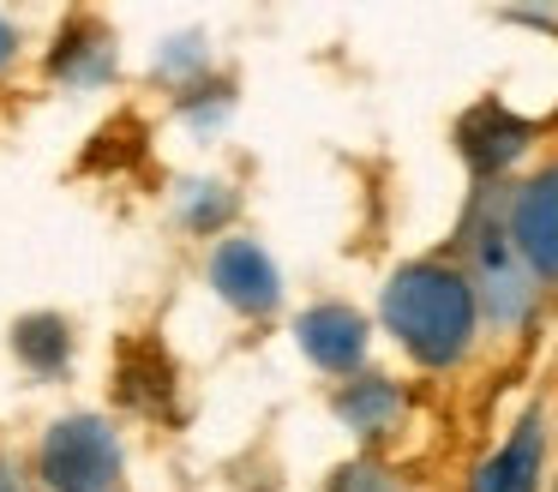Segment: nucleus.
I'll use <instances>...</instances> for the list:
<instances>
[{
  "instance_id": "nucleus-1",
  "label": "nucleus",
  "mask_w": 558,
  "mask_h": 492,
  "mask_svg": "<svg viewBox=\"0 0 558 492\" xmlns=\"http://www.w3.org/2000/svg\"><path fill=\"white\" fill-rule=\"evenodd\" d=\"M378 324L385 336L426 372H450L469 360L474 336H481V307L450 259H414L390 271L385 295H378Z\"/></svg>"
},
{
  "instance_id": "nucleus-11",
  "label": "nucleus",
  "mask_w": 558,
  "mask_h": 492,
  "mask_svg": "<svg viewBox=\"0 0 558 492\" xmlns=\"http://www.w3.org/2000/svg\"><path fill=\"white\" fill-rule=\"evenodd\" d=\"M330 492H402V487L378 463H349L337 480H330Z\"/></svg>"
},
{
  "instance_id": "nucleus-7",
  "label": "nucleus",
  "mask_w": 558,
  "mask_h": 492,
  "mask_svg": "<svg viewBox=\"0 0 558 492\" xmlns=\"http://www.w3.org/2000/svg\"><path fill=\"white\" fill-rule=\"evenodd\" d=\"M541 475H546V415L529 408V415L510 427V439L474 468L469 492H541Z\"/></svg>"
},
{
  "instance_id": "nucleus-2",
  "label": "nucleus",
  "mask_w": 558,
  "mask_h": 492,
  "mask_svg": "<svg viewBox=\"0 0 558 492\" xmlns=\"http://www.w3.org/2000/svg\"><path fill=\"white\" fill-rule=\"evenodd\" d=\"M462 276H469V288H474L481 324H493V331H517L534 312V300H541V283H534L529 264L517 259L498 211H481L469 223V264H462Z\"/></svg>"
},
{
  "instance_id": "nucleus-5",
  "label": "nucleus",
  "mask_w": 558,
  "mask_h": 492,
  "mask_svg": "<svg viewBox=\"0 0 558 492\" xmlns=\"http://www.w3.org/2000/svg\"><path fill=\"white\" fill-rule=\"evenodd\" d=\"M210 288L229 300L241 319H270L282 307V271L253 235H229L210 252Z\"/></svg>"
},
{
  "instance_id": "nucleus-3",
  "label": "nucleus",
  "mask_w": 558,
  "mask_h": 492,
  "mask_svg": "<svg viewBox=\"0 0 558 492\" xmlns=\"http://www.w3.org/2000/svg\"><path fill=\"white\" fill-rule=\"evenodd\" d=\"M37 487L43 492H114L121 487V444L97 415H66L37 444Z\"/></svg>"
},
{
  "instance_id": "nucleus-10",
  "label": "nucleus",
  "mask_w": 558,
  "mask_h": 492,
  "mask_svg": "<svg viewBox=\"0 0 558 492\" xmlns=\"http://www.w3.org/2000/svg\"><path fill=\"white\" fill-rule=\"evenodd\" d=\"M13 348H19V360H25L31 372H61L66 367V355H73V331H66L61 319H25L13 331Z\"/></svg>"
},
{
  "instance_id": "nucleus-9",
  "label": "nucleus",
  "mask_w": 558,
  "mask_h": 492,
  "mask_svg": "<svg viewBox=\"0 0 558 492\" xmlns=\"http://www.w3.org/2000/svg\"><path fill=\"white\" fill-rule=\"evenodd\" d=\"M522 151H529V120L505 115L498 103H481L469 120H462V156L474 163L481 180H498Z\"/></svg>"
},
{
  "instance_id": "nucleus-6",
  "label": "nucleus",
  "mask_w": 558,
  "mask_h": 492,
  "mask_svg": "<svg viewBox=\"0 0 558 492\" xmlns=\"http://www.w3.org/2000/svg\"><path fill=\"white\" fill-rule=\"evenodd\" d=\"M294 343H301V355L313 360L318 372L354 379V372H366L373 324H366L349 300H318V307H306L301 319H294Z\"/></svg>"
},
{
  "instance_id": "nucleus-12",
  "label": "nucleus",
  "mask_w": 558,
  "mask_h": 492,
  "mask_svg": "<svg viewBox=\"0 0 558 492\" xmlns=\"http://www.w3.org/2000/svg\"><path fill=\"white\" fill-rule=\"evenodd\" d=\"M19 48H25V43H19L13 19H7V12H0V79H7V72L19 67Z\"/></svg>"
},
{
  "instance_id": "nucleus-8",
  "label": "nucleus",
  "mask_w": 558,
  "mask_h": 492,
  "mask_svg": "<svg viewBox=\"0 0 558 492\" xmlns=\"http://www.w3.org/2000/svg\"><path fill=\"white\" fill-rule=\"evenodd\" d=\"M330 408H337V420L349 432L385 439V432H397L402 415H409V391H402L397 379H385V372H354V379H342L337 391H330Z\"/></svg>"
},
{
  "instance_id": "nucleus-4",
  "label": "nucleus",
  "mask_w": 558,
  "mask_h": 492,
  "mask_svg": "<svg viewBox=\"0 0 558 492\" xmlns=\"http://www.w3.org/2000/svg\"><path fill=\"white\" fill-rule=\"evenodd\" d=\"M505 235L541 288H558V163L534 168L505 199Z\"/></svg>"
},
{
  "instance_id": "nucleus-14",
  "label": "nucleus",
  "mask_w": 558,
  "mask_h": 492,
  "mask_svg": "<svg viewBox=\"0 0 558 492\" xmlns=\"http://www.w3.org/2000/svg\"><path fill=\"white\" fill-rule=\"evenodd\" d=\"M553 492H558V480H553Z\"/></svg>"
},
{
  "instance_id": "nucleus-13",
  "label": "nucleus",
  "mask_w": 558,
  "mask_h": 492,
  "mask_svg": "<svg viewBox=\"0 0 558 492\" xmlns=\"http://www.w3.org/2000/svg\"><path fill=\"white\" fill-rule=\"evenodd\" d=\"M0 492H31V487H25V475H13V468L0 463Z\"/></svg>"
}]
</instances>
